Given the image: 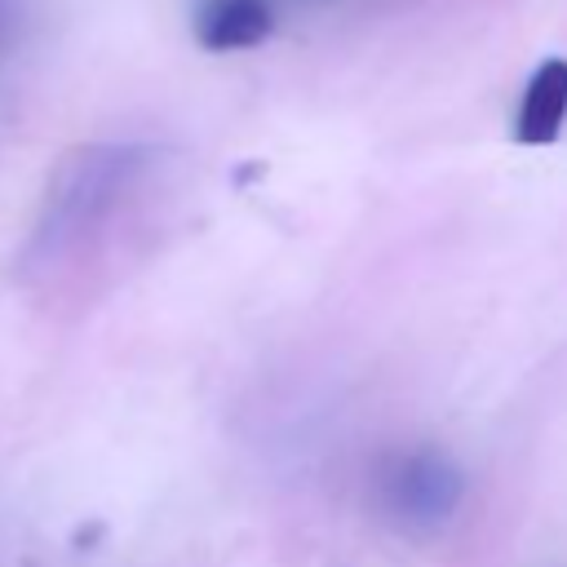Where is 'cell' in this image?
I'll list each match as a JSON object with an SVG mask.
<instances>
[{
	"label": "cell",
	"mask_w": 567,
	"mask_h": 567,
	"mask_svg": "<svg viewBox=\"0 0 567 567\" xmlns=\"http://www.w3.org/2000/svg\"><path fill=\"white\" fill-rule=\"evenodd\" d=\"M563 120H567V58H545L523 84V97L514 111V142L549 146L558 142Z\"/></svg>",
	"instance_id": "cell-3"
},
{
	"label": "cell",
	"mask_w": 567,
	"mask_h": 567,
	"mask_svg": "<svg viewBox=\"0 0 567 567\" xmlns=\"http://www.w3.org/2000/svg\"><path fill=\"white\" fill-rule=\"evenodd\" d=\"M275 31V13L266 0H199L195 9V40L208 53L257 49Z\"/></svg>",
	"instance_id": "cell-4"
},
{
	"label": "cell",
	"mask_w": 567,
	"mask_h": 567,
	"mask_svg": "<svg viewBox=\"0 0 567 567\" xmlns=\"http://www.w3.org/2000/svg\"><path fill=\"white\" fill-rule=\"evenodd\" d=\"M377 496H381V509L394 527L425 536V532H439L456 518V509L465 501V474L447 452L412 447V452H399L381 470Z\"/></svg>",
	"instance_id": "cell-2"
},
{
	"label": "cell",
	"mask_w": 567,
	"mask_h": 567,
	"mask_svg": "<svg viewBox=\"0 0 567 567\" xmlns=\"http://www.w3.org/2000/svg\"><path fill=\"white\" fill-rule=\"evenodd\" d=\"M146 164H151V146H133V142H102L66 155L49 182V195L31 235V257L53 261L80 248L124 204V195L146 173Z\"/></svg>",
	"instance_id": "cell-1"
},
{
	"label": "cell",
	"mask_w": 567,
	"mask_h": 567,
	"mask_svg": "<svg viewBox=\"0 0 567 567\" xmlns=\"http://www.w3.org/2000/svg\"><path fill=\"white\" fill-rule=\"evenodd\" d=\"M4 31H9V0H0V40H4Z\"/></svg>",
	"instance_id": "cell-5"
}]
</instances>
